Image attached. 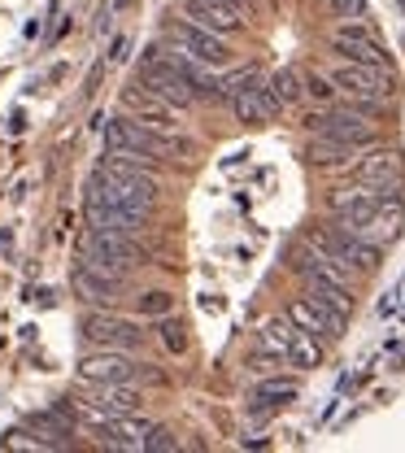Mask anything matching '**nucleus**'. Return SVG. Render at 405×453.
Masks as SVG:
<instances>
[{
	"label": "nucleus",
	"instance_id": "nucleus-1",
	"mask_svg": "<svg viewBox=\"0 0 405 453\" xmlns=\"http://www.w3.org/2000/svg\"><path fill=\"white\" fill-rule=\"evenodd\" d=\"M105 144L118 149V153H140V157H149V162H157V157H192V140H183V135H171V127H153V122H131V118H114L110 127H105Z\"/></svg>",
	"mask_w": 405,
	"mask_h": 453
},
{
	"label": "nucleus",
	"instance_id": "nucleus-2",
	"mask_svg": "<svg viewBox=\"0 0 405 453\" xmlns=\"http://www.w3.org/2000/svg\"><path fill=\"white\" fill-rule=\"evenodd\" d=\"M262 349H266V357L288 362L296 371H309V366L323 362V340H314L309 332H301L288 314H284V319H271V323L262 327Z\"/></svg>",
	"mask_w": 405,
	"mask_h": 453
},
{
	"label": "nucleus",
	"instance_id": "nucleus-3",
	"mask_svg": "<svg viewBox=\"0 0 405 453\" xmlns=\"http://www.w3.org/2000/svg\"><path fill=\"white\" fill-rule=\"evenodd\" d=\"M309 135H327V140H345L353 149H366L375 144V127H371V113H362L357 105H327V110L309 113L305 118Z\"/></svg>",
	"mask_w": 405,
	"mask_h": 453
},
{
	"label": "nucleus",
	"instance_id": "nucleus-4",
	"mask_svg": "<svg viewBox=\"0 0 405 453\" xmlns=\"http://www.w3.org/2000/svg\"><path fill=\"white\" fill-rule=\"evenodd\" d=\"M83 266H92V271H101V275H114V280H122L131 266H140L135 235L88 231V240H83Z\"/></svg>",
	"mask_w": 405,
	"mask_h": 453
},
{
	"label": "nucleus",
	"instance_id": "nucleus-5",
	"mask_svg": "<svg viewBox=\"0 0 405 453\" xmlns=\"http://www.w3.org/2000/svg\"><path fill=\"white\" fill-rule=\"evenodd\" d=\"M332 79H336V88L345 92L348 101H375V105H384V101H393V92H397V79H393L384 65H357V61H345Z\"/></svg>",
	"mask_w": 405,
	"mask_h": 453
},
{
	"label": "nucleus",
	"instance_id": "nucleus-6",
	"mask_svg": "<svg viewBox=\"0 0 405 453\" xmlns=\"http://www.w3.org/2000/svg\"><path fill=\"white\" fill-rule=\"evenodd\" d=\"M171 35H174V44H179V49H187L196 61H205L210 70H223V65L232 61V44H227V35H218V31H210V27L192 22V18H174Z\"/></svg>",
	"mask_w": 405,
	"mask_h": 453
},
{
	"label": "nucleus",
	"instance_id": "nucleus-7",
	"mask_svg": "<svg viewBox=\"0 0 405 453\" xmlns=\"http://www.w3.org/2000/svg\"><path fill=\"white\" fill-rule=\"evenodd\" d=\"M140 375V366L126 357V349H101V353H88L79 362V380L92 384V388H105V384H131Z\"/></svg>",
	"mask_w": 405,
	"mask_h": 453
},
{
	"label": "nucleus",
	"instance_id": "nucleus-8",
	"mask_svg": "<svg viewBox=\"0 0 405 453\" xmlns=\"http://www.w3.org/2000/svg\"><path fill=\"white\" fill-rule=\"evenodd\" d=\"M288 319L301 327V332H309L314 340H323V344H332V340L345 336V314H336V310H327L323 301H314V296H296L288 305Z\"/></svg>",
	"mask_w": 405,
	"mask_h": 453
},
{
	"label": "nucleus",
	"instance_id": "nucleus-9",
	"mask_svg": "<svg viewBox=\"0 0 405 453\" xmlns=\"http://www.w3.org/2000/svg\"><path fill=\"white\" fill-rule=\"evenodd\" d=\"M83 336L92 340V344H101V349H126L131 353V349L144 344V327L131 323V319H118V314L96 310V314L83 319Z\"/></svg>",
	"mask_w": 405,
	"mask_h": 453
},
{
	"label": "nucleus",
	"instance_id": "nucleus-10",
	"mask_svg": "<svg viewBox=\"0 0 405 453\" xmlns=\"http://www.w3.org/2000/svg\"><path fill=\"white\" fill-rule=\"evenodd\" d=\"M83 219H88V231H114V235H140V226L149 214H135V210H122L114 205L110 196H101L96 188L88 192V210H83Z\"/></svg>",
	"mask_w": 405,
	"mask_h": 453
},
{
	"label": "nucleus",
	"instance_id": "nucleus-11",
	"mask_svg": "<svg viewBox=\"0 0 405 453\" xmlns=\"http://www.w3.org/2000/svg\"><path fill=\"white\" fill-rule=\"evenodd\" d=\"M332 49H336V57L357 61V65H388L384 44H379L362 22H345V27H336V31H332Z\"/></svg>",
	"mask_w": 405,
	"mask_h": 453
},
{
	"label": "nucleus",
	"instance_id": "nucleus-12",
	"mask_svg": "<svg viewBox=\"0 0 405 453\" xmlns=\"http://www.w3.org/2000/svg\"><path fill=\"white\" fill-rule=\"evenodd\" d=\"M357 179L362 183H371V188H379V196L384 201H401V157L393 153V149H379V153H371V157H362L357 162Z\"/></svg>",
	"mask_w": 405,
	"mask_h": 453
},
{
	"label": "nucleus",
	"instance_id": "nucleus-13",
	"mask_svg": "<svg viewBox=\"0 0 405 453\" xmlns=\"http://www.w3.org/2000/svg\"><path fill=\"white\" fill-rule=\"evenodd\" d=\"M183 18H192V22L218 31V35L244 31V13L232 9V4H223V0H183Z\"/></svg>",
	"mask_w": 405,
	"mask_h": 453
},
{
	"label": "nucleus",
	"instance_id": "nucleus-14",
	"mask_svg": "<svg viewBox=\"0 0 405 453\" xmlns=\"http://www.w3.org/2000/svg\"><path fill=\"white\" fill-rule=\"evenodd\" d=\"M232 110L240 122H248V127H266V122H275L279 118V101H275V92L266 88V83H253V88H244L240 96H232Z\"/></svg>",
	"mask_w": 405,
	"mask_h": 453
},
{
	"label": "nucleus",
	"instance_id": "nucleus-15",
	"mask_svg": "<svg viewBox=\"0 0 405 453\" xmlns=\"http://www.w3.org/2000/svg\"><path fill=\"white\" fill-rule=\"evenodd\" d=\"M96 432H101V445H110V449H144L153 423H144V418H135V414H114V418H110L105 427H96Z\"/></svg>",
	"mask_w": 405,
	"mask_h": 453
},
{
	"label": "nucleus",
	"instance_id": "nucleus-16",
	"mask_svg": "<svg viewBox=\"0 0 405 453\" xmlns=\"http://www.w3.org/2000/svg\"><path fill=\"white\" fill-rule=\"evenodd\" d=\"M122 105L131 113H140L144 122H153V127H174L171 118H174V105L171 101H162L157 92H149L144 83H135V88H126L122 92Z\"/></svg>",
	"mask_w": 405,
	"mask_h": 453
},
{
	"label": "nucleus",
	"instance_id": "nucleus-17",
	"mask_svg": "<svg viewBox=\"0 0 405 453\" xmlns=\"http://www.w3.org/2000/svg\"><path fill=\"white\" fill-rule=\"evenodd\" d=\"M401 226H405L401 201H379V210L362 223L357 235H366V240H375V244H393V240L401 235Z\"/></svg>",
	"mask_w": 405,
	"mask_h": 453
},
{
	"label": "nucleus",
	"instance_id": "nucleus-18",
	"mask_svg": "<svg viewBox=\"0 0 405 453\" xmlns=\"http://www.w3.org/2000/svg\"><path fill=\"white\" fill-rule=\"evenodd\" d=\"M305 280V296H314V301H323L327 310H336V314H353V288L340 280H332V275H301Z\"/></svg>",
	"mask_w": 405,
	"mask_h": 453
},
{
	"label": "nucleus",
	"instance_id": "nucleus-19",
	"mask_svg": "<svg viewBox=\"0 0 405 453\" xmlns=\"http://www.w3.org/2000/svg\"><path fill=\"white\" fill-rule=\"evenodd\" d=\"M114 275H101V271H92V266H79L74 271V288H79V296L83 301H92V305H114V292H118Z\"/></svg>",
	"mask_w": 405,
	"mask_h": 453
},
{
	"label": "nucleus",
	"instance_id": "nucleus-20",
	"mask_svg": "<svg viewBox=\"0 0 405 453\" xmlns=\"http://www.w3.org/2000/svg\"><path fill=\"white\" fill-rule=\"evenodd\" d=\"M353 144H345V140H327V135H314L309 140V149H305V157L314 162V166H323V170H340L353 162Z\"/></svg>",
	"mask_w": 405,
	"mask_h": 453
},
{
	"label": "nucleus",
	"instance_id": "nucleus-21",
	"mask_svg": "<svg viewBox=\"0 0 405 453\" xmlns=\"http://www.w3.org/2000/svg\"><path fill=\"white\" fill-rule=\"evenodd\" d=\"M140 401H144V396L135 393L131 384H105V388L96 393V405L110 410V414H140Z\"/></svg>",
	"mask_w": 405,
	"mask_h": 453
},
{
	"label": "nucleus",
	"instance_id": "nucleus-22",
	"mask_svg": "<svg viewBox=\"0 0 405 453\" xmlns=\"http://www.w3.org/2000/svg\"><path fill=\"white\" fill-rule=\"evenodd\" d=\"M266 88L275 92V101H279V105H296V101L305 96V79H301L296 70H288V65H284V70H275V74L266 79Z\"/></svg>",
	"mask_w": 405,
	"mask_h": 453
},
{
	"label": "nucleus",
	"instance_id": "nucleus-23",
	"mask_svg": "<svg viewBox=\"0 0 405 453\" xmlns=\"http://www.w3.org/2000/svg\"><path fill=\"white\" fill-rule=\"evenodd\" d=\"M296 393H301L296 380H262V384L253 388V405H284V401H292Z\"/></svg>",
	"mask_w": 405,
	"mask_h": 453
},
{
	"label": "nucleus",
	"instance_id": "nucleus-24",
	"mask_svg": "<svg viewBox=\"0 0 405 453\" xmlns=\"http://www.w3.org/2000/svg\"><path fill=\"white\" fill-rule=\"evenodd\" d=\"M336 79L332 74H305V96H314L318 105H336Z\"/></svg>",
	"mask_w": 405,
	"mask_h": 453
},
{
	"label": "nucleus",
	"instance_id": "nucleus-25",
	"mask_svg": "<svg viewBox=\"0 0 405 453\" xmlns=\"http://www.w3.org/2000/svg\"><path fill=\"white\" fill-rule=\"evenodd\" d=\"M157 332H162V344H166L171 353H187V327H183L179 319H171V314H166Z\"/></svg>",
	"mask_w": 405,
	"mask_h": 453
},
{
	"label": "nucleus",
	"instance_id": "nucleus-26",
	"mask_svg": "<svg viewBox=\"0 0 405 453\" xmlns=\"http://www.w3.org/2000/svg\"><path fill=\"white\" fill-rule=\"evenodd\" d=\"M171 310H174L171 292H144V296H140V314H149V319H166Z\"/></svg>",
	"mask_w": 405,
	"mask_h": 453
},
{
	"label": "nucleus",
	"instance_id": "nucleus-27",
	"mask_svg": "<svg viewBox=\"0 0 405 453\" xmlns=\"http://www.w3.org/2000/svg\"><path fill=\"white\" fill-rule=\"evenodd\" d=\"M253 83H262V79H257V70H235V74H227V79H223V101L240 96V92H244V88H253Z\"/></svg>",
	"mask_w": 405,
	"mask_h": 453
},
{
	"label": "nucleus",
	"instance_id": "nucleus-28",
	"mask_svg": "<svg viewBox=\"0 0 405 453\" xmlns=\"http://www.w3.org/2000/svg\"><path fill=\"white\" fill-rule=\"evenodd\" d=\"M149 453H166V449H179V436H174L171 427H153L149 432V445H144Z\"/></svg>",
	"mask_w": 405,
	"mask_h": 453
},
{
	"label": "nucleus",
	"instance_id": "nucleus-29",
	"mask_svg": "<svg viewBox=\"0 0 405 453\" xmlns=\"http://www.w3.org/2000/svg\"><path fill=\"white\" fill-rule=\"evenodd\" d=\"M327 4H332V13H336V18H345V22L366 18V0H327Z\"/></svg>",
	"mask_w": 405,
	"mask_h": 453
},
{
	"label": "nucleus",
	"instance_id": "nucleus-30",
	"mask_svg": "<svg viewBox=\"0 0 405 453\" xmlns=\"http://www.w3.org/2000/svg\"><path fill=\"white\" fill-rule=\"evenodd\" d=\"M110 61H126V40H114V53H110Z\"/></svg>",
	"mask_w": 405,
	"mask_h": 453
},
{
	"label": "nucleus",
	"instance_id": "nucleus-31",
	"mask_svg": "<svg viewBox=\"0 0 405 453\" xmlns=\"http://www.w3.org/2000/svg\"><path fill=\"white\" fill-rule=\"evenodd\" d=\"M223 4H232V9H240V13H244V9H248L253 0H223Z\"/></svg>",
	"mask_w": 405,
	"mask_h": 453
}]
</instances>
